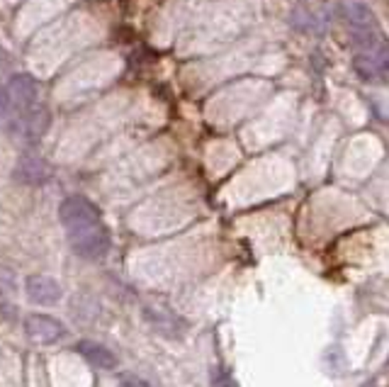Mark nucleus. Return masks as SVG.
Instances as JSON below:
<instances>
[{"label": "nucleus", "mask_w": 389, "mask_h": 387, "mask_svg": "<svg viewBox=\"0 0 389 387\" xmlns=\"http://www.w3.org/2000/svg\"><path fill=\"white\" fill-rule=\"evenodd\" d=\"M59 220L69 234V244L80 258H102L110 248V232L100 210L83 195H71L59 205Z\"/></svg>", "instance_id": "obj_1"}, {"label": "nucleus", "mask_w": 389, "mask_h": 387, "mask_svg": "<svg viewBox=\"0 0 389 387\" xmlns=\"http://www.w3.org/2000/svg\"><path fill=\"white\" fill-rule=\"evenodd\" d=\"M24 334L34 344L47 346V344H56L66 334V329L59 319L49 317V314H29V317H24Z\"/></svg>", "instance_id": "obj_2"}, {"label": "nucleus", "mask_w": 389, "mask_h": 387, "mask_svg": "<svg viewBox=\"0 0 389 387\" xmlns=\"http://www.w3.org/2000/svg\"><path fill=\"white\" fill-rule=\"evenodd\" d=\"M24 290H27V297L42 307H51L61 300V285L49 276H29L24 280Z\"/></svg>", "instance_id": "obj_3"}, {"label": "nucleus", "mask_w": 389, "mask_h": 387, "mask_svg": "<svg viewBox=\"0 0 389 387\" xmlns=\"http://www.w3.org/2000/svg\"><path fill=\"white\" fill-rule=\"evenodd\" d=\"M336 10H339L341 20L351 29H377V20H375V15H372V10L367 8V5L358 3V0L339 3Z\"/></svg>", "instance_id": "obj_4"}, {"label": "nucleus", "mask_w": 389, "mask_h": 387, "mask_svg": "<svg viewBox=\"0 0 389 387\" xmlns=\"http://www.w3.org/2000/svg\"><path fill=\"white\" fill-rule=\"evenodd\" d=\"M76 351H78V353L83 356V358L88 360L90 365H93V368L115 370L117 365H120L117 356L112 353L110 349H105L102 344H95V341H80V344L76 346Z\"/></svg>", "instance_id": "obj_5"}, {"label": "nucleus", "mask_w": 389, "mask_h": 387, "mask_svg": "<svg viewBox=\"0 0 389 387\" xmlns=\"http://www.w3.org/2000/svg\"><path fill=\"white\" fill-rule=\"evenodd\" d=\"M353 71H355L358 78L365 80V83H382V80L389 78L385 73V69L380 66V61L367 52L355 54V59H353Z\"/></svg>", "instance_id": "obj_6"}, {"label": "nucleus", "mask_w": 389, "mask_h": 387, "mask_svg": "<svg viewBox=\"0 0 389 387\" xmlns=\"http://www.w3.org/2000/svg\"><path fill=\"white\" fill-rule=\"evenodd\" d=\"M10 93L24 105L34 103V98H37V80H34L29 73L13 76V78H10Z\"/></svg>", "instance_id": "obj_7"}, {"label": "nucleus", "mask_w": 389, "mask_h": 387, "mask_svg": "<svg viewBox=\"0 0 389 387\" xmlns=\"http://www.w3.org/2000/svg\"><path fill=\"white\" fill-rule=\"evenodd\" d=\"M15 290H17V278H15V273L10 271V268L0 266V297L13 295Z\"/></svg>", "instance_id": "obj_8"}, {"label": "nucleus", "mask_w": 389, "mask_h": 387, "mask_svg": "<svg viewBox=\"0 0 389 387\" xmlns=\"http://www.w3.org/2000/svg\"><path fill=\"white\" fill-rule=\"evenodd\" d=\"M214 387H239V383L234 378H229V375H219V378L214 380Z\"/></svg>", "instance_id": "obj_9"}, {"label": "nucleus", "mask_w": 389, "mask_h": 387, "mask_svg": "<svg viewBox=\"0 0 389 387\" xmlns=\"http://www.w3.org/2000/svg\"><path fill=\"white\" fill-rule=\"evenodd\" d=\"M8 108H10V95H8V90L0 88V117H5Z\"/></svg>", "instance_id": "obj_10"}, {"label": "nucleus", "mask_w": 389, "mask_h": 387, "mask_svg": "<svg viewBox=\"0 0 389 387\" xmlns=\"http://www.w3.org/2000/svg\"><path fill=\"white\" fill-rule=\"evenodd\" d=\"M122 387H148V385L141 383V380H134V378H132V380H127V383L122 385Z\"/></svg>", "instance_id": "obj_11"}]
</instances>
